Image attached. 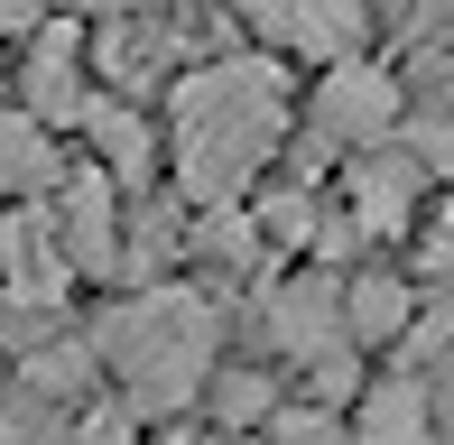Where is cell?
Instances as JSON below:
<instances>
[{
    "label": "cell",
    "instance_id": "ba28073f",
    "mask_svg": "<svg viewBox=\"0 0 454 445\" xmlns=\"http://www.w3.org/2000/svg\"><path fill=\"white\" fill-rule=\"evenodd\" d=\"M436 409H445V399L427 390L418 371L389 362V371H371L362 390H353V409H343V445H427V436H436Z\"/></svg>",
    "mask_w": 454,
    "mask_h": 445
},
{
    "label": "cell",
    "instance_id": "4fadbf2b",
    "mask_svg": "<svg viewBox=\"0 0 454 445\" xmlns=\"http://www.w3.org/2000/svg\"><path fill=\"white\" fill-rule=\"evenodd\" d=\"M66 158H56V130H37L28 112H0V195H56Z\"/></svg>",
    "mask_w": 454,
    "mask_h": 445
},
{
    "label": "cell",
    "instance_id": "ffe728a7",
    "mask_svg": "<svg viewBox=\"0 0 454 445\" xmlns=\"http://www.w3.org/2000/svg\"><path fill=\"white\" fill-rule=\"evenodd\" d=\"M214 445H251V436H214Z\"/></svg>",
    "mask_w": 454,
    "mask_h": 445
},
{
    "label": "cell",
    "instance_id": "8992f818",
    "mask_svg": "<svg viewBox=\"0 0 454 445\" xmlns=\"http://www.w3.org/2000/svg\"><path fill=\"white\" fill-rule=\"evenodd\" d=\"M56 251L74 278H121V195L102 168H66L56 176V214H47Z\"/></svg>",
    "mask_w": 454,
    "mask_h": 445
},
{
    "label": "cell",
    "instance_id": "5bb4252c",
    "mask_svg": "<svg viewBox=\"0 0 454 445\" xmlns=\"http://www.w3.org/2000/svg\"><path fill=\"white\" fill-rule=\"evenodd\" d=\"M204 409H214V436H260V427H270V409H278V380L251 371V362H214Z\"/></svg>",
    "mask_w": 454,
    "mask_h": 445
},
{
    "label": "cell",
    "instance_id": "277c9868",
    "mask_svg": "<svg viewBox=\"0 0 454 445\" xmlns=\"http://www.w3.org/2000/svg\"><path fill=\"white\" fill-rule=\"evenodd\" d=\"M260 343H270L278 362H297V380L334 371V362H362L353 334H343V269L297 260L287 278H270V288H260Z\"/></svg>",
    "mask_w": 454,
    "mask_h": 445
},
{
    "label": "cell",
    "instance_id": "ac0fdd59",
    "mask_svg": "<svg viewBox=\"0 0 454 445\" xmlns=\"http://www.w3.org/2000/svg\"><path fill=\"white\" fill-rule=\"evenodd\" d=\"M287 10L297 0H232V28H251L260 56H287Z\"/></svg>",
    "mask_w": 454,
    "mask_h": 445
},
{
    "label": "cell",
    "instance_id": "7c38bea8",
    "mask_svg": "<svg viewBox=\"0 0 454 445\" xmlns=\"http://www.w3.org/2000/svg\"><path fill=\"white\" fill-rule=\"evenodd\" d=\"M371 47V0H297L287 10V56H306V66H353Z\"/></svg>",
    "mask_w": 454,
    "mask_h": 445
},
{
    "label": "cell",
    "instance_id": "5b68a950",
    "mask_svg": "<svg viewBox=\"0 0 454 445\" xmlns=\"http://www.w3.org/2000/svg\"><path fill=\"white\" fill-rule=\"evenodd\" d=\"M427 186H436V176H427L399 139H380V149H362V158L334 168V214L353 222L362 241H408L418 214H427Z\"/></svg>",
    "mask_w": 454,
    "mask_h": 445
},
{
    "label": "cell",
    "instance_id": "e0dca14e",
    "mask_svg": "<svg viewBox=\"0 0 454 445\" xmlns=\"http://www.w3.org/2000/svg\"><path fill=\"white\" fill-rule=\"evenodd\" d=\"M47 445H139V418L130 409H74V418H56Z\"/></svg>",
    "mask_w": 454,
    "mask_h": 445
},
{
    "label": "cell",
    "instance_id": "6da1fadb",
    "mask_svg": "<svg viewBox=\"0 0 454 445\" xmlns=\"http://www.w3.org/2000/svg\"><path fill=\"white\" fill-rule=\"evenodd\" d=\"M287 130H297V84H287L278 56L232 47L204 56L168 84V176L195 214L241 205L260 176L278 168Z\"/></svg>",
    "mask_w": 454,
    "mask_h": 445
},
{
    "label": "cell",
    "instance_id": "d6986e66",
    "mask_svg": "<svg viewBox=\"0 0 454 445\" xmlns=\"http://www.w3.org/2000/svg\"><path fill=\"white\" fill-rule=\"evenodd\" d=\"M47 10H56V0H0V37H28Z\"/></svg>",
    "mask_w": 454,
    "mask_h": 445
},
{
    "label": "cell",
    "instance_id": "30bf717a",
    "mask_svg": "<svg viewBox=\"0 0 454 445\" xmlns=\"http://www.w3.org/2000/svg\"><path fill=\"white\" fill-rule=\"evenodd\" d=\"M66 288H74V269H66V251H56L47 214H10V222H0V297L56 316V297H66Z\"/></svg>",
    "mask_w": 454,
    "mask_h": 445
},
{
    "label": "cell",
    "instance_id": "9c48e42d",
    "mask_svg": "<svg viewBox=\"0 0 454 445\" xmlns=\"http://www.w3.org/2000/svg\"><path fill=\"white\" fill-rule=\"evenodd\" d=\"M74 130L93 139L84 168L112 176V195H149V186H158V130H149V112H139V103H112V93H93Z\"/></svg>",
    "mask_w": 454,
    "mask_h": 445
},
{
    "label": "cell",
    "instance_id": "8fae6325",
    "mask_svg": "<svg viewBox=\"0 0 454 445\" xmlns=\"http://www.w3.org/2000/svg\"><path fill=\"white\" fill-rule=\"evenodd\" d=\"M408 316H418V288H408V269H389V260H362V269H343V334H353V353H399Z\"/></svg>",
    "mask_w": 454,
    "mask_h": 445
},
{
    "label": "cell",
    "instance_id": "9a60e30c",
    "mask_svg": "<svg viewBox=\"0 0 454 445\" xmlns=\"http://www.w3.org/2000/svg\"><path fill=\"white\" fill-rule=\"evenodd\" d=\"M251 445H343V418H334V409H316V399H278L270 427H260Z\"/></svg>",
    "mask_w": 454,
    "mask_h": 445
},
{
    "label": "cell",
    "instance_id": "7a4b0ae2",
    "mask_svg": "<svg viewBox=\"0 0 454 445\" xmlns=\"http://www.w3.org/2000/svg\"><path fill=\"white\" fill-rule=\"evenodd\" d=\"M84 343H93V371L121 380L130 418H185L223 362V307L185 278H149L139 297H112Z\"/></svg>",
    "mask_w": 454,
    "mask_h": 445
},
{
    "label": "cell",
    "instance_id": "52a82bcc",
    "mask_svg": "<svg viewBox=\"0 0 454 445\" xmlns=\"http://www.w3.org/2000/svg\"><path fill=\"white\" fill-rule=\"evenodd\" d=\"M93 103L84 84V28L74 19H37L28 28V66H19V112L37 121V130H74Z\"/></svg>",
    "mask_w": 454,
    "mask_h": 445
},
{
    "label": "cell",
    "instance_id": "2e32d148",
    "mask_svg": "<svg viewBox=\"0 0 454 445\" xmlns=\"http://www.w3.org/2000/svg\"><path fill=\"white\" fill-rule=\"evenodd\" d=\"M408 288H454V205L408 232Z\"/></svg>",
    "mask_w": 454,
    "mask_h": 445
},
{
    "label": "cell",
    "instance_id": "3957f363",
    "mask_svg": "<svg viewBox=\"0 0 454 445\" xmlns=\"http://www.w3.org/2000/svg\"><path fill=\"white\" fill-rule=\"evenodd\" d=\"M399 121H408L399 74H380L371 56H353V66H325L316 93H306V158H297V176L316 186L325 158L343 168V158H362V149H380V139H399Z\"/></svg>",
    "mask_w": 454,
    "mask_h": 445
}]
</instances>
